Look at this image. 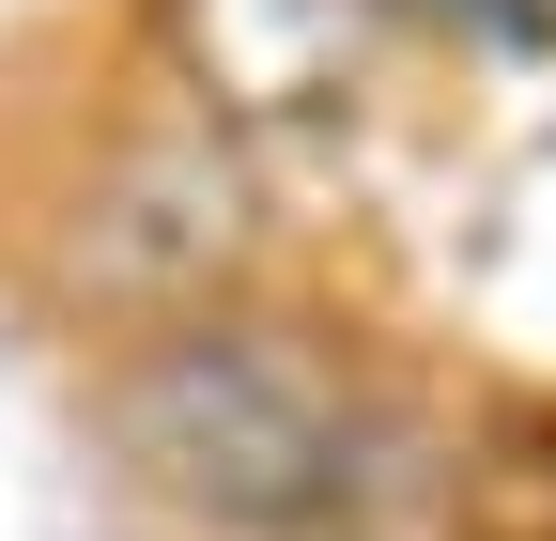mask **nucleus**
<instances>
[{"mask_svg":"<svg viewBox=\"0 0 556 541\" xmlns=\"http://www.w3.org/2000/svg\"><path fill=\"white\" fill-rule=\"evenodd\" d=\"M78 418L109 480L201 541H356L417 449L402 372L278 279L155 325V341H109Z\"/></svg>","mask_w":556,"mask_h":541,"instance_id":"obj_1","label":"nucleus"},{"mask_svg":"<svg viewBox=\"0 0 556 541\" xmlns=\"http://www.w3.org/2000/svg\"><path fill=\"white\" fill-rule=\"evenodd\" d=\"M0 263L31 279L47 325L78 341H155V325L217 310L263 279V171L217 109H186L170 78L155 93H109L62 124V155L0 201Z\"/></svg>","mask_w":556,"mask_h":541,"instance_id":"obj_2","label":"nucleus"},{"mask_svg":"<svg viewBox=\"0 0 556 541\" xmlns=\"http://www.w3.org/2000/svg\"><path fill=\"white\" fill-rule=\"evenodd\" d=\"M371 16H387V0H139L155 78H170L186 109H217L232 140H248V124H325V109H356Z\"/></svg>","mask_w":556,"mask_h":541,"instance_id":"obj_3","label":"nucleus"},{"mask_svg":"<svg viewBox=\"0 0 556 541\" xmlns=\"http://www.w3.org/2000/svg\"><path fill=\"white\" fill-rule=\"evenodd\" d=\"M356 541H371V526H356Z\"/></svg>","mask_w":556,"mask_h":541,"instance_id":"obj_4","label":"nucleus"}]
</instances>
